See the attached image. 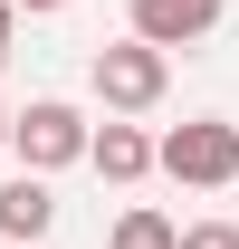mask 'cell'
<instances>
[{
	"instance_id": "7a4b0ae2",
	"label": "cell",
	"mask_w": 239,
	"mask_h": 249,
	"mask_svg": "<svg viewBox=\"0 0 239 249\" xmlns=\"http://www.w3.org/2000/svg\"><path fill=\"white\" fill-rule=\"evenodd\" d=\"M86 134H96V124L77 115L67 96H38V106L10 115V154H19V173L48 182V173H67V163H86Z\"/></svg>"
},
{
	"instance_id": "30bf717a",
	"label": "cell",
	"mask_w": 239,
	"mask_h": 249,
	"mask_svg": "<svg viewBox=\"0 0 239 249\" xmlns=\"http://www.w3.org/2000/svg\"><path fill=\"white\" fill-rule=\"evenodd\" d=\"M10 10H38V19H48V10H77V0H10Z\"/></svg>"
},
{
	"instance_id": "6da1fadb",
	"label": "cell",
	"mask_w": 239,
	"mask_h": 249,
	"mask_svg": "<svg viewBox=\"0 0 239 249\" xmlns=\"http://www.w3.org/2000/svg\"><path fill=\"white\" fill-rule=\"evenodd\" d=\"M153 163H163L182 192H220V182H239V124L230 115H191V124H172V134L153 144Z\"/></svg>"
},
{
	"instance_id": "9c48e42d",
	"label": "cell",
	"mask_w": 239,
	"mask_h": 249,
	"mask_svg": "<svg viewBox=\"0 0 239 249\" xmlns=\"http://www.w3.org/2000/svg\"><path fill=\"white\" fill-rule=\"evenodd\" d=\"M10 29H19V10H10V0H0V58H10Z\"/></svg>"
},
{
	"instance_id": "ba28073f",
	"label": "cell",
	"mask_w": 239,
	"mask_h": 249,
	"mask_svg": "<svg viewBox=\"0 0 239 249\" xmlns=\"http://www.w3.org/2000/svg\"><path fill=\"white\" fill-rule=\"evenodd\" d=\"M172 249H239V220H191Z\"/></svg>"
},
{
	"instance_id": "8992f818",
	"label": "cell",
	"mask_w": 239,
	"mask_h": 249,
	"mask_svg": "<svg viewBox=\"0 0 239 249\" xmlns=\"http://www.w3.org/2000/svg\"><path fill=\"white\" fill-rule=\"evenodd\" d=\"M86 163L105 173V182H144V173H153V134H144V124H96V134H86Z\"/></svg>"
},
{
	"instance_id": "52a82bcc",
	"label": "cell",
	"mask_w": 239,
	"mask_h": 249,
	"mask_svg": "<svg viewBox=\"0 0 239 249\" xmlns=\"http://www.w3.org/2000/svg\"><path fill=\"white\" fill-rule=\"evenodd\" d=\"M172 240H182L172 220H163V211H144V201H134V211L115 220V240H105V249H172Z\"/></svg>"
},
{
	"instance_id": "8fae6325",
	"label": "cell",
	"mask_w": 239,
	"mask_h": 249,
	"mask_svg": "<svg viewBox=\"0 0 239 249\" xmlns=\"http://www.w3.org/2000/svg\"><path fill=\"white\" fill-rule=\"evenodd\" d=\"M0 144H10V115H0Z\"/></svg>"
},
{
	"instance_id": "3957f363",
	"label": "cell",
	"mask_w": 239,
	"mask_h": 249,
	"mask_svg": "<svg viewBox=\"0 0 239 249\" xmlns=\"http://www.w3.org/2000/svg\"><path fill=\"white\" fill-rule=\"evenodd\" d=\"M86 77H96V96H105V115H144V106H163V87H172V58L144 48V38H105Z\"/></svg>"
},
{
	"instance_id": "277c9868",
	"label": "cell",
	"mask_w": 239,
	"mask_h": 249,
	"mask_svg": "<svg viewBox=\"0 0 239 249\" xmlns=\"http://www.w3.org/2000/svg\"><path fill=\"white\" fill-rule=\"evenodd\" d=\"M220 29V0H134V29L124 38H144V48H201V38Z\"/></svg>"
},
{
	"instance_id": "5b68a950",
	"label": "cell",
	"mask_w": 239,
	"mask_h": 249,
	"mask_svg": "<svg viewBox=\"0 0 239 249\" xmlns=\"http://www.w3.org/2000/svg\"><path fill=\"white\" fill-rule=\"evenodd\" d=\"M48 220H58V192L38 182V173L0 182V240H10V249H38V240H48Z\"/></svg>"
}]
</instances>
